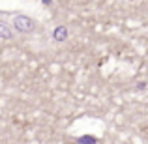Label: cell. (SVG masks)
<instances>
[{"label":"cell","mask_w":148,"mask_h":144,"mask_svg":"<svg viewBox=\"0 0 148 144\" xmlns=\"http://www.w3.org/2000/svg\"><path fill=\"white\" fill-rule=\"evenodd\" d=\"M60 36H62V38L66 36V30H62V28H58V30H56V38H60Z\"/></svg>","instance_id":"1"}]
</instances>
